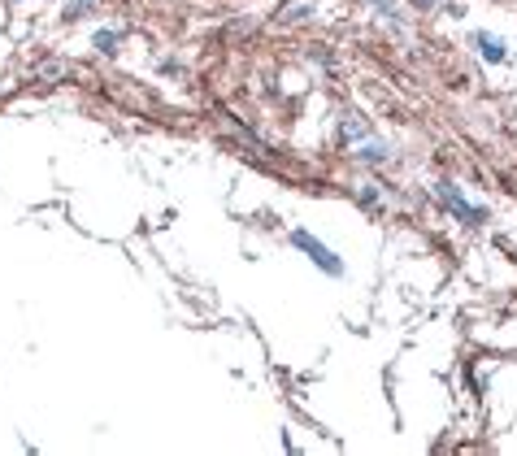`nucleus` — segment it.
Listing matches in <instances>:
<instances>
[{"label":"nucleus","instance_id":"f257e3e1","mask_svg":"<svg viewBox=\"0 0 517 456\" xmlns=\"http://www.w3.org/2000/svg\"><path fill=\"white\" fill-rule=\"evenodd\" d=\"M292 243H296L300 253H304V257L313 261L318 270H326L331 278H343V261H339L335 253H331V248H326V243H322V239L313 235V231H304V226H296V231H292Z\"/></svg>","mask_w":517,"mask_h":456},{"label":"nucleus","instance_id":"f03ea898","mask_svg":"<svg viewBox=\"0 0 517 456\" xmlns=\"http://www.w3.org/2000/svg\"><path fill=\"white\" fill-rule=\"evenodd\" d=\"M439 196H443V204H448V209H452V213H457V218L465 222V226H478V222H482V209L465 204V200H461L457 192H452V183H439Z\"/></svg>","mask_w":517,"mask_h":456},{"label":"nucleus","instance_id":"7ed1b4c3","mask_svg":"<svg viewBox=\"0 0 517 456\" xmlns=\"http://www.w3.org/2000/svg\"><path fill=\"white\" fill-rule=\"evenodd\" d=\"M474 44H478V57H482V61H504V44H500L496 35H487V31H478V35H474Z\"/></svg>","mask_w":517,"mask_h":456},{"label":"nucleus","instance_id":"20e7f679","mask_svg":"<svg viewBox=\"0 0 517 456\" xmlns=\"http://www.w3.org/2000/svg\"><path fill=\"white\" fill-rule=\"evenodd\" d=\"M92 48H96L100 57H114V53H118V31H96V35H92Z\"/></svg>","mask_w":517,"mask_h":456},{"label":"nucleus","instance_id":"39448f33","mask_svg":"<svg viewBox=\"0 0 517 456\" xmlns=\"http://www.w3.org/2000/svg\"><path fill=\"white\" fill-rule=\"evenodd\" d=\"M357 157H361V161H387V157H392V153H387L383 144H365V148H361Z\"/></svg>","mask_w":517,"mask_h":456},{"label":"nucleus","instance_id":"423d86ee","mask_svg":"<svg viewBox=\"0 0 517 456\" xmlns=\"http://www.w3.org/2000/svg\"><path fill=\"white\" fill-rule=\"evenodd\" d=\"M374 9L383 14V18H392V22H404V14L396 9V0H374Z\"/></svg>","mask_w":517,"mask_h":456},{"label":"nucleus","instance_id":"0eeeda50","mask_svg":"<svg viewBox=\"0 0 517 456\" xmlns=\"http://www.w3.org/2000/svg\"><path fill=\"white\" fill-rule=\"evenodd\" d=\"M309 14H313V5L304 0V5H292V9L283 14V18H287V22H304V18H309Z\"/></svg>","mask_w":517,"mask_h":456},{"label":"nucleus","instance_id":"6e6552de","mask_svg":"<svg viewBox=\"0 0 517 456\" xmlns=\"http://www.w3.org/2000/svg\"><path fill=\"white\" fill-rule=\"evenodd\" d=\"M87 5H96V0H70V5H65V18H79Z\"/></svg>","mask_w":517,"mask_h":456},{"label":"nucleus","instance_id":"1a4fd4ad","mask_svg":"<svg viewBox=\"0 0 517 456\" xmlns=\"http://www.w3.org/2000/svg\"><path fill=\"white\" fill-rule=\"evenodd\" d=\"M40 74H44V79H57L61 65H57V61H48V65H40Z\"/></svg>","mask_w":517,"mask_h":456}]
</instances>
